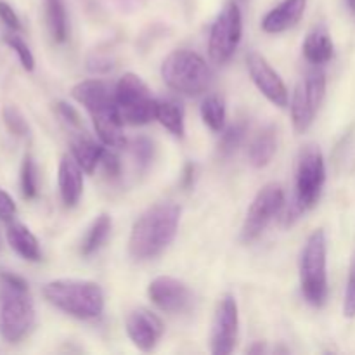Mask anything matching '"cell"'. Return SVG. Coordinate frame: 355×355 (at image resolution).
Listing matches in <instances>:
<instances>
[{
  "mask_svg": "<svg viewBox=\"0 0 355 355\" xmlns=\"http://www.w3.org/2000/svg\"><path fill=\"white\" fill-rule=\"evenodd\" d=\"M0 19H2V23L6 24L9 30L12 31L21 30V21L19 17H17L16 10H14L9 3L3 2V0H0Z\"/></svg>",
  "mask_w": 355,
  "mask_h": 355,
  "instance_id": "cell-32",
  "label": "cell"
},
{
  "mask_svg": "<svg viewBox=\"0 0 355 355\" xmlns=\"http://www.w3.org/2000/svg\"><path fill=\"white\" fill-rule=\"evenodd\" d=\"M16 203L10 198V194H7L6 191L0 189V220L10 222L16 215Z\"/></svg>",
  "mask_w": 355,
  "mask_h": 355,
  "instance_id": "cell-34",
  "label": "cell"
},
{
  "mask_svg": "<svg viewBox=\"0 0 355 355\" xmlns=\"http://www.w3.org/2000/svg\"><path fill=\"white\" fill-rule=\"evenodd\" d=\"M110 231H111V217L106 214L99 215V217L92 222V225H90L89 231H87L85 238H83L82 248H80L82 255L89 257L92 255V253H96L97 250L103 246V243L106 241Z\"/></svg>",
  "mask_w": 355,
  "mask_h": 355,
  "instance_id": "cell-24",
  "label": "cell"
},
{
  "mask_svg": "<svg viewBox=\"0 0 355 355\" xmlns=\"http://www.w3.org/2000/svg\"><path fill=\"white\" fill-rule=\"evenodd\" d=\"M125 328H127L128 338L142 352H149L155 349L163 335V322L159 321L158 315L149 312L148 309L132 311L125 322Z\"/></svg>",
  "mask_w": 355,
  "mask_h": 355,
  "instance_id": "cell-15",
  "label": "cell"
},
{
  "mask_svg": "<svg viewBox=\"0 0 355 355\" xmlns=\"http://www.w3.org/2000/svg\"><path fill=\"white\" fill-rule=\"evenodd\" d=\"M148 295L153 304L163 312L179 314L189 309L193 293L186 283L170 276H159L149 283Z\"/></svg>",
  "mask_w": 355,
  "mask_h": 355,
  "instance_id": "cell-13",
  "label": "cell"
},
{
  "mask_svg": "<svg viewBox=\"0 0 355 355\" xmlns=\"http://www.w3.org/2000/svg\"><path fill=\"white\" fill-rule=\"evenodd\" d=\"M352 263H354V266H355V257H354V260H352Z\"/></svg>",
  "mask_w": 355,
  "mask_h": 355,
  "instance_id": "cell-39",
  "label": "cell"
},
{
  "mask_svg": "<svg viewBox=\"0 0 355 355\" xmlns=\"http://www.w3.org/2000/svg\"><path fill=\"white\" fill-rule=\"evenodd\" d=\"M3 42H6V44L9 45L14 52H16V55L19 58V62L23 64V68L26 69V71H33L35 58H33V54H31L30 47L26 45V42L14 33L3 35Z\"/></svg>",
  "mask_w": 355,
  "mask_h": 355,
  "instance_id": "cell-28",
  "label": "cell"
},
{
  "mask_svg": "<svg viewBox=\"0 0 355 355\" xmlns=\"http://www.w3.org/2000/svg\"><path fill=\"white\" fill-rule=\"evenodd\" d=\"M201 116L211 130L220 132L225 123L224 101L218 96H208L201 104Z\"/></svg>",
  "mask_w": 355,
  "mask_h": 355,
  "instance_id": "cell-25",
  "label": "cell"
},
{
  "mask_svg": "<svg viewBox=\"0 0 355 355\" xmlns=\"http://www.w3.org/2000/svg\"><path fill=\"white\" fill-rule=\"evenodd\" d=\"M304 54L312 64H324L335 54V47L324 28H318L307 35L304 42Z\"/></svg>",
  "mask_w": 355,
  "mask_h": 355,
  "instance_id": "cell-20",
  "label": "cell"
},
{
  "mask_svg": "<svg viewBox=\"0 0 355 355\" xmlns=\"http://www.w3.org/2000/svg\"><path fill=\"white\" fill-rule=\"evenodd\" d=\"M246 64H248L250 76H252L253 83L259 87L260 92L267 97L276 106L284 107L288 104V89L281 76L272 69V66L267 62L263 55L259 52H250L246 58Z\"/></svg>",
  "mask_w": 355,
  "mask_h": 355,
  "instance_id": "cell-14",
  "label": "cell"
},
{
  "mask_svg": "<svg viewBox=\"0 0 355 355\" xmlns=\"http://www.w3.org/2000/svg\"><path fill=\"white\" fill-rule=\"evenodd\" d=\"M55 111H58L59 116H61L68 125H71V127H76V128L82 127V120H80L78 111H76L73 106H69V104L66 103H58L55 104Z\"/></svg>",
  "mask_w": 355,
  "mask_h": 355,
  "instance_id": "cell-33",
  "label": "cell"
},
{
  "mask_svg": "<svg viewBox=\"0 0 355 355\" xmlns=\"http://www.w3.org/2000/svg\"><path fill=\"white\" fill-rule=\"evenodd\" d=\"M263 350H266V349H263V345H260V343H259V345L252 347V349H250L248 352L250 354H259V352H263Z\"/></svg>",
  "mask_w": 355,
  "mask_h": 355,
  "instance_id": "cell-36",
  "label": "cell"
},
{
  "mask_svg": "<svg viewBox=\"0 0 355 355\" xmlns=\"http://www.w3.org/2000/svg\"><path fill=\"white\" fill-rule=\"evenodd\" d=\"M45 17L52 38L58 44L68 38V17H66L64 2L62 0H45Z\"/></svg>",
  "mask_w": 355,
  "mask_h": 355,
  "instance_id": "cell-23",
  "label": "cell"
},
{
  "mask_svg": "<svg viewBox=\"0 0 355 355\" xmlns=\"http://www.w3.org/2000/svg\"><path fill=\"white\" fill-rule=\"evenodd\" d=\"M19 184H21V193L26 200H33L38 193L37 186V166H35L33 158L30 155L24 156L23 165H21L19 172Z\"/></svg>",
  "mask_w": 355,
  "mask_h": 355,
  "instance_id": "cell-26",
  "label": "cell"
},
{
  "mask_svg": "<svg viewBox=\"0 0 355 355\" xmlns=\"http://www.w3.org/2000/svg\"><path fill=\"white\" fill-rule=\"evenodd\" d=\"M180 208L173 203H159L149 208L134 224L128 239V252L134 259L158 257L173 241L179 227Z\"/></svg>",
  "mask_w": 355,
  "mask_h": 355,
  "instance_id": "cell-2",
  "label": "cell"
},
{
  "mask_svg": "<svg viewBox=\"0 0 355 355\" xmlns=\"http://www.w3.org/2000/svg\"><path fill=\"white\" fill-rule=\"evenodd\" d=\"M284 191L279 184H267L255 196L250 210L246 214L245 224L241 229V239L245 243H252L262 234L270 220L284 208Z\"/></svg>",
  "mask_w": 355,
  "mask_h": 355,
  "instance_id": "cell-11",
  "label": "cell"
},
{
  "mask_svg": "<svg viewBox=\"0 0 355 355\" xmlns=\"http://www.w3.org/2000/svg\"><path fill=\"white\" fill-rule=\"evenodd\" d=\"M307 0H283L262 19V30L267 33H281L295 26L304 16Z\"/></svg>",
  "mask_w": 355,
  "mask_h": 355,
  "instance_id": "cell-17",
  "label": "cell"
},
{
  "mask_svg": "<svg viewBox=\"0 0 355 355\" xmlns=\"http://www.w3.org/2000/svg\"><path fill=\"white\" fill-rule=\"evenodd\" d=\"M116 106L123 123L146 125L156 118V103L141 76L125 73L114 87Z\"/></svg>",
  "mask_w": 355,
  "mask_h": 355,
  "instance_id": "cell-7",
  "label": "cell"
},
{
  "mask_svg": "<svg viewBox=\"0 0 355 355\" xmlns=\"http://www.w3.org/2000/svg\"><path fill=\"white\" fill-rule=\"evenodd\" d=\"M156 120L166 128V130L172 132L175 137H184V110L179 103L175 101H158L156 103Z\"/></svg>",
  "mask_w": 355,
  "mask_h": 355,
  "instance_id": "cell-22",
  "label": "cell"
},
{
  "mask_svg": "<svg viewBox=\"0 0 355 355\" xmlns=\"http://www.w3.org/2000/svg\"><path fill=\"white\" fill-rule=\"evenodd\" d=\"M347 3H349L350 10H352V12L355 14V0H347Z\"/></svg>",
  "mask_w": 355,
  "mask_h": 355,
  "instance_id": "cell-37",
  "label": "cell"
},
{
  "mask_svg": "<svg viewBox=\"0 0 355 355\" xmlns=\"http://www.w3.org/2000/svg\"><path fill=\"white\" fill-rule=\"evenodd\" d=\"M104 148L97 142H94L92 139L89 137H75L71 141V155L73 158L76 159L80 166L83 168V172L92 173L96 170V166L101 163V158H103Z\"/></svg>",
  "mask_w": 355,
  "mask_h": 355,
  "instance_id": "cell-21",
  "label": "cell"
},
{
  "mask_svg": "<svg viewBox=\"0 0 355 355\" xmlns=\"http://www.w3.org/2000/svg\"><path fill=\"white\" fill-rule=\"evenodd\" d=\"M35 324L28 283L12 272H0V338L17 343Z\"/></svg>",
  "mask_w": 355,
  "mask_h": 355,
  "instance_id": "cell-3",
  "label": "cell"
},
{
  "mask_svg": "<svg viewBox=\"0 0 355 355\" xmlns=\"http://www.w3.org/2000/svg\"><path fill=\"white\" fill-rule=\"evenodd\" d=\"M101 165H103L106 175L111 177V179L120 175V162H118V156L114 155V153L104 149L103 158H101Z\"/></svg>",
  "mask_w": 355,
  "mask_h": 355,
  "instance_id": "cell-35",
  "label": "cell"
},
{
  "mask_svg": "<svg viewBox=\"0 0 355 355\" xmlns=\"http://www.w3.org/2000/svg\"><path fill=\"white\" fill-rule=\"evenodd\" d=\"M326 76L321 69H311L300 80L291 101V118L297 132H305L314 121L315 113L324 99Z\"/></svg>",
  "mask_w": 355,
  "mask_h": 355,
  "instance_id": "cell-9",
  "label": "cell"
},
{
  "mask_svg": "<svg viewBox=\"0 0 355 355\" xmlns=\"http://www.w3.org/2000/svg\"><path fill=\"white\" fill-rule=\"evenodd\" d=\"M7 241H9L10 248L17 253L19 257H23L24 260H30V262H38L42 259L40 245H38V239L35 238L33 232L26 227L21 222H10L7 225Z\"/></svg>",
  "mask_w": 355,
  "mask_h": 355,
  "instance_id": "cell-18",
  "label": "cell"
},
{
  "mask_svg": "<svg viewBox=\"0 0 355 355\" xmlns=\"http://www.w3.org/2000/svg\"><path fill=\"white\" fill-rule=\"evenodd\" d=\"M2 116H3V123L7 125V128H9L14 135L24 137V135L30 134V127H28L26 120H24L23 114H21L14 106L3 107Z\"/></svg>",
  "mask_w": 355,
  "mask_h": 355,
  "instance_id": "cell-30",
  "label": "cell"
},
{
  "mask_svg": "<svg viewBox=\"0 0 355 355\" xmlns=\"http://www.w3.org/2000/svg\"><path fill=\"white\" fill-rule=\"evenodd\" d=\"M343 314L345 318L354 319L355 318V266H350L349 274V283H347L345 291V302H343Z\"/></svg>",
  "mask_w": 355,
  "mask_h": 355,
  "instance_id": "cell-31",
  "label": "cell"
},
{
  "mask_svg": "<svg viewBox=\"0 0 355 355\" xmlns=\"http://www.w3.org/2000/svg\"><path fill=\"white\" fill-rule=\"evenodd\" d=\"M162 76L166 85L184 96H200L214 82V71L200 54L175 51L163 61Z\"/></svg>",
  "mask_w": 355,
  "mask_h": 355,
  "instance_id": "cell-5",
  "label": "cell"
},
{
  "mask_svg": "<svg viewBox=\"0 0 355 355\" xmlns=\"http://www.w3.org/2000/svg\"><path fill=\"white\" fill-rule=\"evenodd\" d=\"M326 234L318 229L309 236L300 260V283L305 300L314 307H322L328 298L326 274Z\"/></svg>",
  "mask_w": 355,
  "mask_h": 355,
  "instance_id": "cell-6",
  "label": "cell"
},
{
  "mask_svg": "<svg viewBox=\"0 0 355 355\" xmlns=\"http://www.w3.org/2000/svg\"><path fill=\"white\" fill-rule=\"evenodd\" d=\"M246 134V123L245 121H238L232 127H229L225 130V134L222 135L220 142H218V153L222 156H229L236 151V149L241 146L243 139H245Z\"/></svg>",
  "mask_w": 355,
  "mask_h": 355,
  "instance_id": "cell-27",
  "label": "cell"
},
{
  "mask_svg": "<svg viewBox=\"0 0 355 355\" xmlns=\"http://www.w3.org/2000/svg\"><path fill=\"white\" fill-rule=\"evenodd\" d=\"M49 304L76 319H94L103 314L104 293L92 281L58 279L44 286Z\"/></svg>",
  "mask_w": 355,
  "mask_h": 355,
  "instance_id": "cell-4",
  "label": "cell"
},
{
  "mask_svg": "<svg viewBox=\"0 0 355 355\" xmlns=\"http://www.w3.org/2000/svg\"><path fill=\"white\" fill-rule=\"evenodd\" d=\"M132 153H134V158L141 170H146L155 158V144L148 137H139L132 144Z\"/></svg>",
  "mask_w": 355,
  "mask_h": 355,
  "instance_id": "cell-29",
  "label": "cell"
},
{
  "mask_svg": "<svg viewBox=\"0 0 355 355\" xmlns=\"http://www.w3.org/2000/svg\"><path fill=\"white\" fill-rule=\"evenodd\" d=\"M71 96L90 113L101 141L111 148H123V120L116 106V92L103 80H85L73 87Z\"/></svg>",
  "mask_w": 355,
  "mask_h": 355,
  "instance_id": "cell-1",
  "label": "cell"
},
{
  "mask_svg": "<svg viewBox=\"0 0 355 355\" xmlns=\"http://www.w3.org/2000/svg\"><path fill=\"white\" fill-rule=\"evenodd\" d=\"M58 184L61 200L66 207H75L83 191V168L73 156H62L59 163Z\"/></svg>",
  "mask_w": 355,
  "mask_h": 355,
  "instance_id": "cell-16",
  "label": "cell"
},
{
  "mask_svg": "<svg viewBox=\"0 0 355 355\" xmlns=\"http://www.w3.org/2000/svg\"><path fill=\"white\" fill-rule=\"evenodd\" d=\"M324 180L326 166L322 153L314 146H311L302 153L300 159H298L297 191H295L293 196L295 201L304 208V211L318 203Z\"/></svg>",
  "mask_w": 355,
  "mask_h": 355,
  "instance_id": "cell-10",
  "label": "cell"
},
{
  "mask_svg": "<svg viewBox=\"0 0 355 355\" xmlns=\"http://www.w3.org/2000/svg\"><path fill=\"white\" fill-rule=\"evenodd\" d=\"M276 146H277L276 128H274L272 125L262 128V130L257 134V137L252 141V144H250V151H248L250 163H252L253 166H257V168H262V166L269 165L274 153H276Z\"/></svg>",
  "mask_w": 355,
  "mask_h": 355,
  "instance_id": "cell-19",
  "label": "cell"
},
{
  "mask_svg": "<svg viewBox=\"0 0 355 355\" xmlns=\"http://www.w3.org/2000/svg\"><path fill=\"white\" fill-rule=\"evenodd\" d=\"M243 33V21H241V10H239L238 3L229 2L224 7L218 17L215 19L214 26H211L210 33V44H208V52L210 58L214 59L217 64H224L238 49L239 42H241Z\"/></svg>",
  "mask_w": 355,
  "mask_h": 355,
  "instance_id": "cell-8",
  "label": "cell"
},
{
  "mask_svg": "<svg viewBox=\"0 0 355 355\" xmlns=\"http://www.w3.org/2000/svg\"><path fill=\"white\" fill-rule=\"evenodd\" d=\"M0 248H2V239H0Z\"/></svg>",
  "mask_w": 355,
  "mask_h": 355,
  "instance_id": "cell-38",
  "label": "cell"
},
{
  "mask_svg": "<svg viewBox=\"0 0 355 355\" xmlns=\"http://www.w3.org/2000/svg\"><path fill=\"white\" fill-rule=\"evenodd\" d=\"M238 304L232 295H224L215 311L211 324V354L229 355L234 350L238 340Z\"/></svg>",
  "mask_w": 355,
  "mask_h": 355,
  "instance_id": "cell-12",
  "label": "cell"
}]
</instances>
